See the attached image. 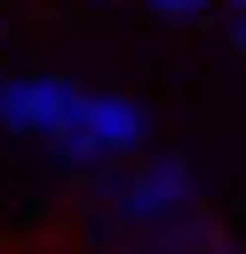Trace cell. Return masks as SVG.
Masks as SVG:
<instances>
[{"instance_id":"1","label":"cell","mask_w":246,"mask_h":254,"mask_svg":"<svg viewBox=\"0 0 246 254\" xmlns=\"http://www.w3.org/2000/svg\"><path fill=\"white\" fill-rule=\"evenodd\" d=\"M0 127L40 135L71 167H111V159L143 151L151 111L135 95H103V87H79V79H56V71H24V79L0 87Z\"/></svg>"},{"instance_id":"2","label":"cell","mask_w":246,"mask_h":254,"mask_svg":"<svg viewBox=\"0 0 246 254\" xmlns=\"http://www.w3.org/2000/svg\"><path fill=\"white\" fill-rule=\"evenodd\" d=\"M111 198H119V214L135 222V230H183V222H198V183H190V167L183 159H143L135 175H119L111 183Z\"/></svg>"},{"instance_id":"3","label":"cell","mask_w":246,"mask_h":254,"mask_svg":"<svg viewBox=\"0 0 246 254\" xmlns=\"http://www.w3.org/2000/svg\"><path fill=\"white\" fill-rule=\"evenodd\" d=\"M143 8H151V16H159V24H190V16H198V8H206V0H143Z\"/></svg>"},{"instance_id":"4","label":"cell","mask_w":246,"mask_h":254,"mask_svg":"<svg viewBox=\"0 0 246 254\" xmlns=\"http://www.w3.org/2000/svg\"><path fill=\"white\" fill-rule=\"evenodd\" d=\"M238 56H246V16H238Z\"/></svg>"},{"instance_id":"5","label":"cell","mask_w":246,"mask_h":254,"mask_svg":"<svg viewBox=\"0 0 246 254\" xmlns=\"http://www.w3.org/2000/svg\"><path fill=\"white\" fill-rule=\"evenodd\" d=\"M230 8H238V16H246V0H230Z\"/></svg>"}]
</instances>
